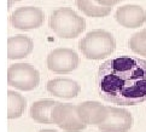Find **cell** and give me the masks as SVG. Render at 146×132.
<instances>
[{
	"label": "cell",
	"mask_w": 146,
	"mask_h": 132,
	"mask_svg": "<svg viewBox=\"0 0 146 132\" xmlns=\"http://www.w3.org/2000/svg\"><path fill=\"white\" fill-rule=\"evenodd\" d=\"M79 49L82 55L91 61L105 60L113 54L116 49V40L110 31L94 29L80 40Z\"/></svg>",
	"instance_id": "cell-3"
},
{
	"label": "cell",
	"mask_w": 146,
	"mask_h": 132,
	"mask_svg": "<svg viewBox=\"0 0 146 132\" xmlns=\"http://www.w3.org/2000/svg\"><path fill=\"white\" fill-rule=\"evenodd\" d=\"M47 91L57 98L71 99L79 96L81 87L79 82L70 78H54L46 84Z\"/></svg>",
	"instance_id": "cell-11"
},
{
	"label": "cell",
	"mask_w": 146,
	"mask_h": 132,
	"mask_svg": "<svg viewBox=\"0 0 146 132\" xmlns=\"http://www.w3.org/2000/svg\"><path fill=\"white\" fill-rule=\"evenodd\" d=\"M27 107V101L21 93L9 90L7 91V118L17 119L22 117Z\"/></svg>",
	"instance_id": "cell-15"
},
{
	"label": "cell",
	"mask_w": 146,
	"mask_h": 132,
	"mask_svg": "<svg viewBox=\"0 0 146 132\" xmlns=\"http://www.w3.org/2000/svg\"><path fill=\"white\" fill-rule=\"evenodd\" d=\"M48 27L60 39H75L86 29V21L70 7H58L52 11Z\"/></svg>",
	"instance_id": "cell-2"
},
{
	"label": "cell",
	"mask_w": 146,
	"mask_h": 132,
	"mask_svg": "<svg viewBox=\"0 0 146 132\" xmlns=\"http://www.w3.org/2000/svg\"><path fill=\"white\" fill-rule=\"evenodd\" d=\"M18 1H22V0H7V6H9V9L11 7L13 4H16V3H18Z\"/></svg>",
	"instance_id": "cell-18"
},
{
	"label": "cell",
	"mask_w": 146,
	"mask_h": 132,
	"mask_svg": "<svg viewBox=\"0 0 146 132\" xmlns=\"http://www.w3.org/2000/svg\"><path fill=\"white\" fill-rule=\"evenodd\" d=\"M52 120L54 125L66 132H80L85 130L87 126L77 115L76 105L71 103L58 102L52 112Z\"/></svg>",
	"instance_id": "cell-6"
},
{
	"label": "cell",
	"mask_w": 146,
	"mask_h": 132,
	"mask_svg": "<svg viewBox=\"0 0 146 132\" xmlns=\"http://www.w3.org/2000/svg\"><path fill=\"white\" fill-rule=\"evenodd\" d=\"M129 49L134 54L146 57V28L132 35L129 40Z\"/></svg>",
	"instance_id": "cell-16"
},
{
	"label": "cell",
	"mask_w": 146,
	"mask_h": 132,
	"mask_svg": "<svg viewBox=\"0 0 146 132\" xmlns=\"http://www.w3.org/2000/svg\"><path fill=\"white\" fill-rule=\"evenodd\" d=\"M45 13L40 7L22 6L16 9L10 16V23L18 30L38 29L44 24Z\"/></svg>",
	"instance_id": "cell-7"
},
{
	"label": "cell",
	"mask_w": 146,
	"mask_h": 132,
	"mask_svg": "<svg viewBox=\"0 0 146 132\" xmlns=\"http://www.w3.org/2000/svg\"><path fill=\"white\" fill-rule=\"evenodd\" d=\"M46 63L51 72L56 74H68L77 69L80 66V57L74 50L59 47L50 52Z\"/></svg>",
	"instance_id": "cell-5"
},
{
	"label": "cell",
	"mask_w": 146,
	"mask_h": 132,
	"mask_svg": "<svg viewBox=\"0 0 146 132\" xmlns=\"http://www.w3.org/2000/svg\"><path fill=\"white\" fill-rule=\"evenodd\" d=\"M99 94L117 105H137L146 101V61L134 56L108 60L97 73Z\"/></svg>",
	"instance_id": "cell-1"
},
{
	"label": "cell",
	"mask_w": 146,
	"mask_h": 132,
	"mask_svg": "<svg viewBox=\"0 0 146 132\" xmlns=\"http://www.w3.org/2000/svg\"><path fill=\"white\" fill-rule=\"evenodd\" d=\"M34 50L33 40L27 35H15L7 39V58L22 60L29 56Z\"/></svg>",
	"instance_id": "cell-12"
},
{
	"label": "cell",
	"mask_w": 146,
	"mask_h": 132,
	"mask_svg": "<svg viewBox=\"0 0 146 132\" xmlns=\"http://www.w3.org/2000/svg\"><path fill=\"white\" fill-rule=\"evenodd\" d=\"M7 84L21 91H32L40 84V73L29 63H13L7 69Z\"/></svg>",
	"instance_id": "cell-4"
},
{
	"label": "cell",
	"mask_w": 146,
	"mask_h": 132,
	"mask_svg": "<svg viewBox=\"0 0 146 132\" xmlns=\"http://www.w3.org/2000/svg\"><path fill=\"white\" fill-rule=\"evenodd\" d=\"M76 6L82 13L93 18L106 17L111 13V7L102 6V5L97 4L94 0H76Z\"/></svg>",
	"instance_id": "cell-14"
},
{
	"label": "cell",
	"mask_w": 146,
	"mask_h": 132,
	"mask_svg": "<svg viewBox=\"0 0 146 132\" xmlns=\"http://www.w3.org/2000/svg\"><path fill=\"white\" fill-rule=\"evenodd\" d=\"M115 18L117 23L124 28L137 29L146 23V11L139 5L128 4L119 6L116 10Z\"/></svg>",
	"instance_id": "cell-9"
},
{
	"label": "cell",
	"mask_w": 146,
	"mask_h": 132,
	"mask_svg": "<svg viewBox=\"0 0 146 132\" xmlns=\"http://www.w3.org/2000/svg\"><path fill=\"white\" fill-rule=\"evenodd\" d=\"M57 104L58 102L53 99H42V101L34 102L30 108V118L38 124H53L52 112Z\"/></svg>",
	"instance_id": "cell-13"
},
{
	"label": "cell",
	"mask_w": 146,
	"mask_h": 132,
	"mask_svg": "<svg viewBox=\"0 0 146 132\" xmlns=\"http://www.w3.org/2000/svg\"><path fill=\"white\" fill-rule=\"evenodd\" d=\"M39 132H58V131H56V130H41Z\"/></svg>",
	"instance_id": "cell-19"
},
{
	"label": "cell",
	"mask_w": 146,
	"mask_h": 132,
	"mask_svg": "<svg viewBox=\"0 0 146 132\" xmlns=\"http://www.w3.org/2000/svg\"><path fill=\"white\" fill-rule=\"evenodd\" d=\"M94 1L99 5H102V6L112 7V6H115V5H117L119 1H122V0H94Z\"/></svg>",
	"instance_id": "cell-17"
},
{
	"label": "cell",
	"mask_w": 146,
	"mask_h": 132,
	"mask_svg": "<svg viewBox=\"0 0 146 132\" xmlns=\"http://www.w3.org/2000/svg\"><path fill=\"white\" fill-rule=\"evenodd\" d=\"M133 126V117L124 108L109 107L108 118L98 125L102 132H128Z\"/></svg>",
	"instance_id": "cell-8"
},
{
	"label": "cell",
	"mask_w": 146,
	"mask_h": 132,
	"mask_svg": "<svg viewBox=\"0 0 146 132\" xmlns=\"http://www.w3.org/2000/svg\"><path fill=\"white\" fill-rule=\"evenodd\" d=\"M76 112L85 125H100L109 114V107L97 101H86L76 105Z\"/></svg>",
	"instance_id": "cell-10"
}]
</instances>
